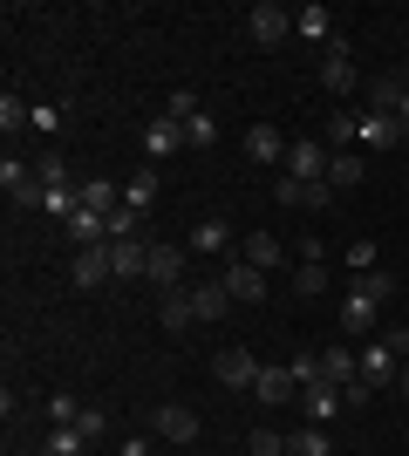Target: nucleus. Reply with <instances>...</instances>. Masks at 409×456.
Listing matches in <instances>:
<instances>
[{
    "label": "nucleus",
    "instance_id": "obj_1",
    "mask_svg": "<svg viewBox=\"0 0 409 456\" xmlns=\"http://www.w3.org/2000/svg\"><path fill=\"white\" fill-rule=\"evenodd\" d=\"M246 35H253V48H287V35H293V14L280 7V0H259L253 14H246Z\"/></svg>",
    "mask_w": 409,
    "mask_h": 456
},
{
    "label": "nucleus",
    "instance_id": "obj_2",
    "mask_svg": "<svg viewBox=\"0 0 409 456\" xmlns=\"http://www.w3.org/2000/svg\"><path fill=\"white\" fill-rule=\"evenodd\" d=\"M328 143L321 136H300V143H287V177H307V184H328Z\"/></svg>",
    "mask_w": 409,
    "mask_h": 456
},
{
    "label": "nucleus",
    "instance_id": "obj_3",
    "mask_svg": "<svg viewBox=\"0 0 409 456\" xmlns=\"http://www.w3.org/2000/svg\"><path fill=\"white\" fill-rule=\"evenodd\" d=\"M355 82H362V76H355V55H348V41L334 35L328 61H321V89H328V95H355Z\"/></svg>",
    "mask_w": 409,
    "mask_h": 456
},
{
    "label": "nucleus",
    "instance_id": "obj_4",
    "mask_svg": "<svg viewBox=\"0 0 409 456\" xmlns=\"http://www.w3.org/2000/svg\"><path fill=\"white\" fill-rule=\"evenodd\" d=\"M143 280H157L164 293H171V286H184V246H171V239H151V266H143Z\"/></svg>",
    "mask_w": 409,
    "mask_h": 456
},
{
    "label": "nucleus",
    "instance_id": "obj_5",
    "mask_svg": "<svg viewBox=\"0 0 409 456\" xmlns=\"http://www.w3.org/2000/svg\"><path fill=\"white\" fill-rule=\"evenodd\" d=\"M218 280H225V293H233V300H266V273L253 266V259H225V273H218Z\"/></svg>",
    "mask_w": 409,
    "mask_h": 456
},
{
    "label": "nucleus",
    "instance_id": "obj_6",
    "mask_svg": "<svg viewBox=\"0 0 409 456\" xmlns=\"http://www.w3.org/2000/svg\"><path fill=\"white\" fill-rule=\"evenodd\" d=\"M0 184H7V198H14V205H41V177H35V164L0 157Z\"/></svg>",
    "mask_w": 409,
    "mask_h": 456
},
{
    "label": "nucleus",
    "instance_id": "obj_7",
    "mask_svg": "<svg viewBox=\"0 0 409 456\" xmlns=\"http://www.w3.org/2000/svg\"><path fill=\"white\" fill-rule=\"evenodd\" d=\"M300 409H307V422H334L348 402H341V388H334V381H300Z\"/></svg>",
    "mask_w": 409,
    "mask_h": 456
},
{
    "label": "nucleus",
    "instance_id": "obj_8",
    "mask_svg": "<svg viewBox=\"0 0 409 456\" xmlns=\"http://www.w3.org/2000/svg\"><path fill=\"white\" fill-rule=\"evenodd\" d=\"M212 375L225 381V388H253V381H259V362H253V354H246V347H218Z\"/></svg>",
    "mask_w": 409,
    "mask_h": 456
},
{
    "label": "nucleus",
    "instance_id": "obj_9",
    "mask_svg": "<svg viewBox=\"0 0 409 456\" xmlns=\"http://www.w3.org/2000/svg\"><path fill=\"white\" fill-rule=\"evenodd\" d=\"M69 280H76L82 293H96L102 280H117V273H110V246H82V252H76V266H69Z\"/></svg>",
    "mask_w": 409,
    "mask_h": 456
},
{
    "label": "nucleus",
    "instance_id": "obj_10",
    "mask_svg": "<svg viewBox=\"0 0 409 456\" xmlns=\"http://www.w3.org/2000/svg\"><path fill=\"white\" fill-rule=\"evenodd\" d=\"M273 198H280V205H293V211H321L334 191H328V184H307V177H280V184H273Z\"/></svg>",
    "mask_w": 409,
    "mask_h": 456
},
{
    "label": "nucleus",
    "instance_id": "obj_11",
    "mask_svg": "<svg viewBox=\"0 0 409 456\" xmlns=\"http://www.w3.org/2000/svg\"><path fill=\"white\" fill-rule=\"evenodd\" d=\"M143 266H151V239H117L110 246V273L117 280H143Z\"/></svg>",
    "mask_w": 409,
    "mask_h": 456
},
{
    "label": "nucleus",
    "instance_id": "obj_12",
    "mask_svg": "<svg viewBox=\"0 0 409 456\" xmlns=\"http://www.w3.org/2000/svg\"><path fill=\"white\" fill-rule=\"evenodd\" d=\"M362 381H369V388H389L396 381V341L389 334H382L375 347H362Z\"/></svg>",
    "mask_w": 409,
    "mask_h": 456
},
{
    "label": "nucleus",
    "instance_id": "obj_13",
    "mask_svg": "<svg viewBox=\"0 0 409 456\" xmlns=\"http://www.w3.org/2000/svg\"><path fill=\"white\" fill-rule=\"evenodd\" d=\"M157 436L164 443H198V416L184 402H164V409H157Z\"/></svg>",
    "mask_w": 409,
    "mask_h": 456
},
{
    "label": "nucleus",
    "instance_id": "obj_14",
    "mask_svg": "<svg viewBox=\"0 0 409 456\" xmlns=\"http://www.w3.org/2000/svg\"><path fill=\"white\" fill-rule=\"evenodd\" d=\"M246 157H253V164H287V136L273 130V123H253V130H246Z\"/></svg>",
    "mask_w": 409,
    "mask_h": 456
},
{
    "label": "nucleus",
    "instance_id": "obj_15",
    "mask_svg": "<svg viewBox=\"0 0 409 456\" xmlns=\"http://www.w3.org/2000/svg\"><path fill=\"white\" fill-rule=\"evenodd\" d=\"M184 143V123H171V116H157V123H143V151H151V164H164V157Z\"/></svg>",
    "mask_w": 409,
    "mask_h": 456
},
{
    "label": "nucleus",
    "instance_id": "obj_16",
    "mask_svg": "<svg viewBox=\"0 0 409 456\" xmlns=\"http://www.w3.org/2000/svg\"><path fill=\"white\" fill-rule=\"evenodd\" d=\"M192 306H198V321H205V327H212V321H225V306H233L225 280H198V286H192Z\"/></svg>",
    "mask_w": 409,
    "mask_h": 456
},
{
    "label": "nucleus",
    "instance_id": "obj_17",
    "mask_svg": "<svg viewBox=\"0 0 409 456\" xmlns=\"http://www.w3.org/2000/svg\"><path fill=\"white\" fill-rule=\"evenodd\" d=\"M253 395L259 402H300V381H293V368H259Z\"/></svg>",
    "mask_w": 409,
    "mask_h": 456
},
{
    "label": "nucleus",
    "instance_id": "obj_18",
    "mask_svg": "<svg viewBox=\"0 0 409 456\" xmlns=\"http://www.w3.org/2000/svg\"><path fill=\"white\" fill-rule=\"evenodd\" d=\"M117 205H123V184H117V177H82V211H102V218H110Z\"/></svg>",
    "mask_w": 409,
    "mask_h": 456
},
{
    "label": "nucleus",
    "instance_id": "obj_19",
    "mask_svg": "<svg viewBox=\"0 0 409 456\" xmlns=\"http://www.w3.org/2000/svg\"><path fill=\"white\" fill-rule=\"evenodd\" d=\"M293 35H307V41H321V48H328V41H334V14L321 7V0H307V7L293 14Z\"/></svg>",
    "mask_w": 409,
    "mask_h": 456
},
{
    "label": "nucleus",
    "instance_id": "obj_20",
    "mask_svg": "<svg viewBox=\"0 0 409 456\" xmlns=\"http://www.w3.org/2000/svg\"><path fill=\"white\" fill-rule=\"evenodd\" d=\"M396 136H403V123H396V116L362 110V143H369V151H396Z\"/></svg>",
    "mask_w": 409,
    "mask_h": 456
},
{
    "label": "nucleus",
    "instance_id": "obj_21",
    "mask_svg": "<svg viewBox=\"0 0 409 456\" xmlns=\"http://www.w3.org/2000/svg\"><path fill=\"white\" fill-rule=\"evenodd\" d=\"M239 259H253L259 273H273V266H280V259H287V246H280L273 232H246V246H239Z\"/></svg>",
    "mask_w": 409,
    "mask_h": 456
},
{
    "label": "nucleus",
    "instance_id": "obj_22",
    "mask_svg": "<svg viewBox=\"0 0 409 456\" xmlns=\"http://www.w3.org/2000/svg\"><path fill=\"white\" fill-rule=\"evenodd\" d=\"M355 375H362V354H355V347H328V354H321V381H334V388H348Z\"/></svg>",
    "mask_w": 409,
    "mask_h": 456
},
{
    "label": "nucleus",
    "instance_id": "obj_23",
    "mask_svg": "<svg viewBox=\"0 0 409 456\" xmlns=\"http://www.w3.org/2000/svg\"><path fill=\"white\" fill-rule=\"evenodd\" d=\"M164 327H171V334H184V327H198L192 286H171V293H164Z\"/></svg>",
    "mask_w": 409,
    "mask_h": 456
},
{
    "label": "nucleus",
    "instance_id": "obj_24",
    "mask_svg": "<svg viewBox=\"0 0 409 456\" xmlns=\"http://www.w3.org/2000/svg\"><path fill=\"white\" fill-rule=\"evenodd\" d=\"M192 246L198 252H225V259H233V225H225V218H198Z\"/></svg>",
    "mask_w": 409,
    "mask_h": 456
},
{
    "label": "nucleus",
    "instance_id": "obj_25",
    "mask_svg": "<svg viewBox=\"0 0 409 456\" xmlns=\"http://www.w3.org/2000/svg\"><path fill=\"white\" fill-rule=\"evenodd\" d=\"M69 239H76V252H82V246H110V225H102V211H76V218H69Z\"/></svg>",
    "mask_w": 409,
    "mask_h": 456
},
{
    "label": "nucleus",
    "instance_id": "obj_26",
    "mask_svg": "<svg viewBox=\"0 0 409 456\" xmlns=\"http://www.w3.org/2000/svg\"><path fill=\"white\" fill-rule=\"evenodd\" d=\"M362 171H369V164H362V151H334V157H328V191H334V184H341V191L362 184Z\"/></svg>",
    "mask_w": 409,
    "mask_h": 456
},
{
    "label": "nucleus",
    "instance_id": "obj_27",
    "mask_svg": "<svg viewBox=\"0 0 409 456\" xmlns=\"http://www.w3.org/2000/svg\"><path fill=\"white\" fill-rule=\"evenodd\" d=\"M287 456H334V443H328L321 422H307V429H293V436H287Z\"/></svg>",
    "mask_w": 409,
    "mask_h": 456
},
{
    "label": "nucleus",
    "instance_id": "obj_28",
    "mask_svg": "<svg viewBox=\"0 0 409 456\" xmlns=\"http://www.w3.org/2000/svg\"><path fill=\"white\" fill-rule=\"evenodd\" d=\"M403 76H382V82H369V110H382V116H396V110H403Z\"/></svg>",
    "mask_w": 409,
    "mask_h": 456
},
{
    "label": "nucleus",
    "instance_id": "obj_29",
    "mask_svg": "<svg viewBox=\"0 0 409 456\" xmlns=\"http://www.w3.org/2000/svg\"><path fill=\"white\" fill-rule=\"evenodd\" d=\"M389 293H396V280H389V273H382V266H375V273H355V300L382 306V300H389Z\"/></svg>",
    "mask_w": 409,
    "mask_h": 456
},
{
    "label": "nucleus",
    "instance_id": "obj_30",
    "mask_svg": "<svg viewBox=\"0 0 409 456\" xmlns=\"http://www.w3.org/2000/svg\"><path fill=\"white\" fill-rule=\"evenodd\" d=\"M102 225H110V246H117V239H143V211H136V205H117Z\"/></svg>",
    "mask_w": 409,
    "mask_h": 456
},
{
    "label": "nucleus",
    "instance_id": "obj_31",
    "mask_svg": "<svg viewBox=\"0 0 409 456\" xmlns=\"http://www.w3.org/2000/svg\"><path fill=\"white\" fill-rule=\"evenodd\" d=\"M341 334H375V306L348 293V300H341Z\"/></svg>",
    "mask_w": 409,
    "mask_h": 456
},
{
    "label": "nucleus",
    "instance_id": "obj_32",
    "mask_svg": "<svg viewBox=\"0 0 409 456\" xmlns=\"http://www.w3.org/2000/svg\"><path fill=\"white\" fill-rule=\"evenodd\" d=\"M123 205H136V211L157 205V164H151V171H136L130 184H123Z\"/></svg>",
    "mask_w": 409,
    "mask_h": 456
},
{
    "label": "nucleus",
    "instance_id": "obj_33",
    "mask_svg": "<svg viewBox=\"0 0 409 456\" xmlns=\"http://www.w3.org/2000/svg\"><path fill=\"white\" fill-rule=\"evenodd\" d=\"M76 436H82V443H102V436H110V416H102L96 402H82V416H76Z\"/></svg>",
    "mask_w": 409,
    "mask_h": 456
},
{
    "label": "nucleus",
    "instance_id": "obj_34",
    "mask_svg": "<svg viewBox=\"0 0 409 456\" xmlns=\"http://www.w3.org/2000/svg\"><path fill=\"white\" fill-rule=\"evenodd\" d=\"M184 143H192V151H212V143H218V123H212L205 110H198L192 123H184Z\"/></svg>",
    "mask_w": 409,
    "mask_h": 456
},
{
    "label": "nucleus",
    "instance_id": "obj_35",
    "mask_svg": "<svg viewBox=\"0 0 409 456\" xmlns=\"http://www.w3.org/2000/svg\"><path fill=\"white\" fill-rule=\"evenodd\" d=\"M314 293H328V266H300L293 273V300H314Z\"/></svg>",
    "mask_w": 409,
    "mask_h": 456
},
{
    "label": "nucleus",
    "instance_id": "obj_36",
    "mask_svg": "<svg viewBox=\"0 0 409 456\" xmlns=\"http://www.w3.org/2000/svg\"><path fill=\"white\" fill-rule=\"evenodd\" d=\"M28 123H35V110L20 95H0V130H28Z\"/></svg>",
    "mask_w": 409,
    "mask_h": 456
},
{
    "label": "nucleus",
    "instance_id": "obj_37",
    "mask_svg": "<svg viewBox=\"0 0 409 456\" xmlns=\"http://www.w3.org/2000/svg\"><path fill=\"white\" fill-rule=\"evenodd\" d=\"M246 450L253 456H287V436H280V429H246Z\"/></svg>",
    "mask_w": 409,
    "mask_h": 456
},
{
    "label": "nucleus",
    "instance_id": "obj_38",
    "mask_svg": "<svg viewBox=\"0 0 409 456\" xmlns=\"http://www.w3.org/2000/svg\"><path fill=\"white\" fill-rule=\"evenodd\" d=\"M35 177H41V191H55V184H69V164L48 151V157H35Z\"/></svg>",
    "mask_w": 409,
    "mask_h": 456
},
{
    "label": "nucleus",
    "instance_id": "obj_39",
    "mask_svg": "<svg viewBox=\"0 0 409 456\" xmlns=\"http://www.w3.org/2000/svg\"><path fill=\"white\" fill-rule=\"evenodd\" d=\"M89 443L76 436V429H48V456H82Z\"/></svg>",
    "mask_w": 409,
    "mask_h": 456
},
{
    "label": "nucleus",
    "instance_id": "obj_40",
    "mask_svg": "<svg viewBox=\"0 0 409 456\" xmlns=\"http://www.w3.org/2000/svg\"><path fill=\"white\" fill-rule=\"evenodd\" d=\"M164 116H171V123H192V116H198V95H192V89H177L171 102H164Z\"/></svg>",
    "mask_w": 409,
    "mask_h": 456
},
{
    "label": "nucleus",
    "instance_id": "obj_41",
    "mask_svg": "<svg viewBox=\"0 0 409 456\" xmlns=\"http://www.w3.org/2000/svg\"><path fill=\"white\" fill-rule=\"evenodd\" d=\"M348 273H375V246H369V239H355V246H348Z\"/></svg>",
    "mask_w": 409,
    "mask_h": 456
},
{
    "label": "nucleus",
    "instance_id": "obj_42",
    "mask_svg": "<svg viewBox=\"0 0 409 456\" xmlns=\"http://www.w3.org/2000/svg\"><path fill=\"white\" fill-rule=\"evenodd\" d=\"M293 381H321V354H300V362H293Z\"/></svg>",
    "mask_w": 409,
    "mask_h": 456
},
{
    "label": "nucleus",
    "instance_id": "obj_43",
    "mask_svg": "<svg viewBox=\"0 0 409 456\" xmlns=\"http://www.w3.org/2000/svg\"><path fill=\"white\" fill-rule=\"evenodd\" d=\"M396 123H403V130H409V95H403V110H396Z\"/></svg>",
    "mask_w": 409,
    "mask_h": 456
},
{
    "label": "nucleus",
    "instance_id": "obj_44",
    "mask_svg": "<svg viewBox=\"0 0 409 456\" xmlns=\"http://www.w3.org/2000/svg\"><path fill=\"white\" fill-rule=\"evenodd\" d=\"M396 388H403V402H409V368H403V375H396Z\"/></svg>",
    "mask_w": 409,
    "mask_h": 456
},
{
    "label": "nucleus",
    "instance_id": "obj_45",
    "mask_svg": "<svg viewBox=\"0 0 409 456\" xmlns=\"http://www.w3.org/2000/svg\"><path fill=\"white\" fill-rule=\"evenodd\" d=\"M403 89H409V69H403Z\"/></svg>",
    "mask_w": 409,
    "mask_h": 456
}]
</instances>
